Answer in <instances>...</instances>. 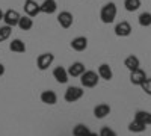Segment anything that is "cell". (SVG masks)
I'll list each match as a JSON object with an SVG mask.
<instances>
[{
  "instance_id": "cell-16",
  "label": "cell",
  "mask_w": 151,
  "mask_h": 136,
  "mask_svg": "<svg viewBox=\"0 0 151 136\" xmlns=\"http://www.w3.org/2000/svg\"><path fill=\"white\" fill-rule=\"evenodd\" d=\"M98 76H100V79H103V80H112V77H113V71H112V68H110V65L109 64H101L98 67Z\"/></svg>"
},
{
  "instance_id": "cell-17",
  "label": "cell",
  "mask_w": 151,
  "mask_h": 136,
  "mask_svg": "<svg viewBox=\"0 0 151 136\" xmlns=\"http://www.w3.org/2000/svg\"><path fill=\"white\" fill-rule=\"evenodd\" d=\"M124 67L127 68L129 71H133V70L141 67V60H139V58H137V56L130 55V56H127V58L124 59Z\"/></svg>"
},
{
  "instance_id": "cell-3",
  "label": "cell",
  "mask_w": 151,
  "mask_h": 136,
  "mask_svg": "<svg viewBox=\"0 0 151 136\" xmlns=\"http://www.w3.org/2000/svg\"><path fill=\"white\" fill-rule=\"evenodd\" d=\"M83 94H85V91L80 86H68L65 94H64V98H65L67 103H76L83 97Z\"/></svg>"
},
{
  "instance_id": "cell-19",
  "label": "cell",
  "mask_w": 151,
  "mask_h": 136,
  "mask_svg": "<svg viewBox=\"0 0 151 136\" xmlns=\"http://www.w3.org/2000/svg\"><path fill=\"white\" fill-rule=\"evenodd\" d=\"M134 119L144 122L145 126H151V112H148V110H136Z\"/></svg>"
},
{
  "instance_id": "cell-7",
  "label": "cell",
  "mask_w": 151,
  "mask_h": 136,
  "mask_svg": "<svg viewBox=\"0 0 151 136\" xmlns=\"http://www.w3.org/2000/svg\"><path fill=\"white\" fill-rule=\"evenodd\" d=\"M20 17H21V15L18 14V11H15V9H8V11H5L3 21H5V24H8V26L14 27V26H17V24H18Z\"/></svg>"
},
{
  "instance_id": "cell-8",
  "label": "cell",
  "mask_w": 151,
  "mask_h": 136,
  "mask_svg": "<svg viewBox=\"0 0 151 136\" xmlns=\"http://www.w3.org/2000/svg\"><path fill=\"white\" fill-rule=\"evenodd\" d=\"M145 79H147V74H145V71L142 68H136V70L130 71V82L133 85L141 86L145 82Z\"/></svg>"
},
{
  "instance_id": "cell-20",
  "label": "cell",
  "mask_w": 151,
  "mask_h": 136,
  "mask_svg": "<svg viewBox=\"0 0 151 136\" xmlns=\"http://www.w3.org/2000/svg\"><path fill=\"white\" fill-rule=\"evenodd\" d=\"M17 26H18L21 30H30V29L33 27V20H32V17H29V15H23V17H20Z\"/></svg>"
},
{
  "instance_id": "cell-15",
  "label": "cell",
  "mask_w": 151,
  "mask_h": 136,
  "mask_svg": "<svg viewBox=\"0 0 151 136\" xmlns=\"http://www.w3.org/2000/svg\"><path fill=\"white\" fill-rule=\"evenodd\" d=\"M41 6V12L42 14H55V12L58 11V3L56 0H44V2L40 5Z\"/></svg>"
},
{
  "instance_id": "cell-2",
  "label": "cell",
  "mask_w": 151,
  "mask_h": 136,
  "mask_svg": "<svg viewBox=\"0 0 151 136\" xmlns=\"http://www.w3.org/2000/svg\"><path fill=\"white\" fill-rule=\"evenodd\" d=\"M98 80H100L98 73H95L92 70H86L80 76V83L85 88H94V86L98 85Z\"/></svg>"
},
{
  "instance_id": "cell-30",
  "label": "cell",
  "mask_w": 151,
  "mask_h": 136,
  "mask_svg": "<svg viewBox=\"0 0 151 136\" xmlns=\"http://www.w3.org/2000/svg\"><path fill=\"white\" fill-rule=\"evenodd\" d=\"M88 136H100V135H97V133H94V132H89V135Z\"/></svg>"
},
{
  "instance_id": "cell-27",
  "label": "cell",
  "mask_w": 151,
  "mask_h": 136,
  "mask_svg": "<svg viewBox=\"0 0 151 136\" xmlns=\"http://www.w3.org/2000/svg\"><path fill=\"white\" fill-rule=\"evenodd\" d=\"M98 135H100V136H118L116 132H115V130H112L110 127H103L101 130H100Z\"/></svg>"
},
{
  "instance_id": "cell-9",
  "label": "cell",
  "mask_w": 151,
  "mask_h": 136,
  "mask_svg": "<svg viewBox=\"0 0 151 136\" xmlns=\"http://www.w3.org/2000/svg\"><path fill=\"white\" fill-rule=\"evenodd\" d=\"M132 26L129 21H121L115 26V35L121 36V38H125V36H130L132 35Z\"/></svg>"
},
{
  "instance_id": "cell-21",
  "label": "cell",
  "mask_w": 151,
  "mask_h": 136,
  "mask_svg": "<svg viewBox=\"0 0 151 136\" xmlns=\"http://www.w3.org/2000/svg\"><path fill=\"white\" fill-rule=\"evenodd\" d=\"M145 130H147V126L144 124V122L137 121V119H133L129 124V132H132V133H142Z\"/></svg>"
},
{
  "instance_id": "cell-25",
  "label": "cell",
  "mask_w": 151,
  "mask_h": 136,
  "mask_svg": "<svg viewBox=\"0 0 151 136\" xmlns=\"http://www.w3.org/2000/svg\"><path fill=\"white\" fill-rule=\"evenodd\" d=\"M11 33H12V27L8 26V24H5V26L0 27V42L6 41L9 36H11Z\"/></svg>"
},
{
  "instance_id": "cell-11",
  "label": "cell",
  "mask_w": 151,
  "mask_h": 136,
  "mask_svg": "<svg viewBox=\"0 0 151 136\" xmlns=\"http://www.w3.org/2000/svg\"><path fill=\"white\" fill-rule=\"evenodd\" d=\"M68 76L70 77H80L82 74L86 71V68H85V64H82V62H73L70 67H68Z\"/></svg>"
},
{
  "instance_id": "cell-6",
  "label": "cell",
  "mask_w": 151,
  "mask_h": 136,
  "mask_svg": "<svg viewBox=\"0 0 151 136\" xmlns=\"http://www.w3.org/2000/svg\"><path fill=\"white\" fill-rule=\"evenodd\" d=\"M58 23L60 24V27H64V29H70L73 26V23H74V17L71 12L68 11H62L58 14Z\"/></svg>"
},
{
  "instance_id": "cell-26",
  "label": "cell",
  "mask_w": 151,
  "mask_h": 136,
  "mask_svg": "<svg viewBox=\"0 0 151 136\" xmlns=\"http://www.w3.org/2000/svg\"><path fill=\"white\" fill-rule=\"evenodd\" d=\"M141 88H142V91L147 95H151V77H147L145 79V82L141 85Z\"/></svg>"
},
{
  "instance_id": "cell-12",
  "label": "cell",
  "mask_w": 151,
  "mask_h": 136,
  "mask_svg": "<svg viewBox=\"0 0 151 136\" xmlns=\"http://www.w3.org/2000/svg\"><path fill=\"white\" fill-rule=\"evenodd\" d=\"M53 77L56 79V82H58V83H67V82H68V79H70L67 68L60 67V65H59V67H56V68L53 70Z\"/></svg>"
},
{
  "instance_id": "cell-23",
  "label": "cell",
  "mask_w": 151,
  "mask_h": 136,
  "mask_svg": "<svg viewBox=\"0 0 151 136\" xmlns=\"http://www.w3.org/2000/svg\"><path fill=\"white\" fill-rule=\"evenodd\" d=\"M89 127L85 126V124H77L73 129V136H88L89 135Z\"/></svg>"
},
{
  "instance_id": "cell-4",
  "label": "cell",
  "mask_w": 151,
  "mask_h": 136,
  "mask_svg": "<svg viewBox=\"0 0 151 136\" xmlns=\"http://www.w3.org/2000/svg\"><path fill=\"white\" fill-rule=\"evenodd\" d=\"M53 62H55V55L53 53H42L36 58V67L41 71L48 70V67H52Z\"/></svg>"
},
{
  "instance_id": "cell-1",
  "label": "cell",
  "mask_w": 151,
  "mask_h": 136,
  "mask_svg": "<svg viewBox=\"0 0 151 136\" xmlns=\"http://www.w3.org/2000/svg\"><path fill=\"white\" fill-rule=\"evenodd\" d=\"M116 14H118L116 5L113 3V2H109V3H106L101 8V11H100V20H101L104 24H110V23L115 21Z\"/></svg>"
},
{
  "instance_id": "cell-10",
  "label": "cell",
  "mask_w": 151,
  "mask_h": 136,
  "mask_svg": "<svg viewBox=\"0 0 151 136\" xmlns=\"http://www.w3.org/2000/svg\"><path fill=\"white\" fill-rule=\"evenodd\" d=\"M70 45L76 52H85L88 48V38L86 36H76L74 40H71Z\"/></svg>"
},
{
  "instance_id": "cell-24",
  "label": "cell",
  "mask_w": 151,
  "mask_h": 136,
  "mask_svg": "<svg viewBox=\"0 0 151 136\" xmlns=\"http://www.w3.org/2000/svg\"><path fill=\"white\" fill-rule=\"evenodd\" d=\"M137 23H139V26L142 27H148L151 26V12H142L137 18Z\"/></svg>"
},
{
  "instance_id": "cell-22",
  "label": "cell",
  "mask_w": 151,
  "mask_h": 136,
  "mask_svg": "<svg viewBox=\"0 0 151 136\" xmlns=\"http://www.w3.org/2000/svg\"><path fill=\"white\" fill-rule=\"evenodd\" d=\"M124 8L129 12H134L141 8V0H124Z\"/></svg>"
},
{
  "instance_id": "cell-28",
  "label": "cell",
  "mask_w": 151,
  "mask_h": 136,
  "mask_svg": "<svg viewBox=\"0 0 151 136\" xmlns=\"http://www.w3.org/2000/svg\"><path fill=\"white\" fill-rule=\"evenodd\" d=\"M3 74H5V65H3V64H0V77H2Z\"/></svg>"
},
{
  "instance_id": "cell-5",
  "label": "cell",
  "mask_w": 151,
  "mask_h": 136,
  "mask_svg": "<svg viewBox=\"0 0 151 136\" xmlns=\"http://www.w3.org/2000/svg\"><path fill=\"white\" fill-rule=\"evenodd\" d=\"M23 8H24L26 15H29L32 18L36 17L38 14H41V6H40V3H36L35 0H24Z\"/></svg>"
},
{
  "instance_id": "cell-18",
  "label": "cell",
  "mask_w": 151,
  "mask_h": 136,
  "mask_svg": "<svg viewBox=\"0 0 151 136\" xmlns=\"http://www.w3.org/2000/svg\"><path fill=\"white\" fill-rule=\"evenodd\" d=\"M9 50L14 53H24L26 52V44H24L20 38H15L9 42Z\"/></svg>"
},
{
  "instance_id": "cell-29",
  "label": "cell",
  "mask_w": 151,
  "mask_h": 136,
  "mask_svg": "<svg viewBox=\"0 0 151 136\" xmlns=\"http://www.w3.org/2000/svg\"><path fill=\"white\" fill-rule=\"evenodd\" d=\"M3 15H5V12L0 9V21H3Z\"/></svg>"
},
{
  "instance_id": "cell-14",
  "label": "cell",
  "mask_w": 151,
  "mask_h": 136,
  "mask_svg": "<svg viewBox=\"0 0 151 136\" xmlns=\"http://www.w3.org/2000/svg\"><path fill=\"white\" fill-rule=\"evenodd\" d=\"M41 101H42L44 104L53 106V104L58 103V95H56L55 91H50V89L42 91V92H41Z\"/></svg>"
},
{
  "instance_id": "cell-13",
  "label": "cell",
  "mask_w": 151,
  "mask_h": 136,
  "mask_svg": "<svg viewBox=\"0 0 151 136\" xmlns=\"http://www.w3.org/2000/svg\"><path fill=\"white\" fill-rule=\"evenodd\" d=\"M109 114H110V106L106 104V103H100V104H97L94 107V117L98 118V119L106 118Z\"/></svg>"
}]
</instances>
